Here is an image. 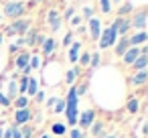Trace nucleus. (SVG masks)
<instances>
[{
  "mask_svg": "<svg viewBox=\"0 0 148 138\" xmlns=\"http://www.w3.org/2000/svg\"><path fill=\"white\" fill-rule=\"evenodd\" d=\"M65 112H67V122L73 126L77 122V95H75V89L71 87L69 89V95H67V102H65Z\"/></svg>",
  "mask_w": 148,
  "mask_h": 138,
  "instance_id": "f257e3e1",
  "label": "nucleus"
},
{
  "mask_svg": "<svg viewBox=\"0 0 148 138\" xmlns=\"http://www.w3.org/2000/svg\"><path fill=\"white\" fill-rule=\"evenodd\" d=\"M23 10H25V4L18 2V0H12V2H8V4L4 6V14L10 16V19H18V16L23 14Z\"/></svg>",
  "mask_w": 148,
  "mask_h": 138,
  "instance_id": "f03ea898",
  "label": "nucleus"
},
{
  "mask_svg": "<svg viewBox=\"0 0 148 138\" xmlns=\"http://www.w3.org/2000/svg\"><path fill=\"white\" fill-rule=\"evenodd\" d=\"M116 39H118V33L110 27L108 31H103V33L99 35V47H101V49H108V47H112V45L116 43Z\"/></svg>",
  "mask_w": 148,
  "mask_h": 138,
  "instance_id": "7ed1b4c3",
  "label": "nucleus"
},
{
  "mask_svg": "<svg viewBox=\"0 0 148 138\" xmlns=\"http://www.w3.org/2000/svg\"><path fill=\"white\" fill-rule=\"evenodd\" d=\"M122 57H124V63H126V65H132V63H134V61L140 57V49L132 47V49H128V51H126Z\"/></svg>",
  "mask_w": 148,
  "mask_h": 138,
  "instance_id": "20e7f679",
  "label": "nucleus"
},
{
  "mask_svg": "<svg viewBox=\"0 0 148 138\" xmlns=\"http://www.w3.org/2000/svg\"><path fill=\"white\" fill-rule=\"evenodd\" d=\"M93 120H95V112H93V110H85V112L81 114V118H79V126H81V128H87Z\"/></svg>",
  "mask_w": 148,
  "mask_h": 138,
  "instance_id": "39448f33",
  "label": "nucleus"
},
{
  "mask_svg": "<svg viewBox=\"0 0 148 138\" xmlns=\"http://www.w3.org/2000/svg\"><path fill=\"white\" fill-rule=\"evenodd\" d=\"M89 31H91V39H99V35H101L99 19H89Z\"/></svg>",
  "mask_w": 148,
  "mask_h": 138,
  "instance_id": "423d86ee",
  "label": "nucleus"
},
{
  "mask_svg": "<svg viewBox=\"0 0 148 138\" xmlns=\"http://www.w3.org/2000/svg\"><path fill=\"white\" fill-rule=\"evenodd\" d=\"M116 31H118V37H124L126 35V31H128V27H130V21H124V19H116Z\"/></svg>",
  "mask_w": 148,
  "mask_h": 138,
  "instance_id": "0eeeda50",
  "label": "nucleus"
},
{
  "mask_svg": "<svg viewBox=\"0 0 148 138\" xmlns=\"http://www.w3.org/2000/svg\"><path fill=\"white\" fill-rule=\"evenodd\" d=\"M47 19H49V25H51V29H53V31H59V27H61V21H59V14H57L55 10H49V14H47Z\"/></svg>",
  "mask_w": 148,
  "mask_h": 138,
  "instance_id": "6e6552de",
  "label": "nucleus"
},
{
  "mask_svg": "<svg viewBox=\"0 0 148 138\" xmlns=\"http://www.w3.org/2000/svg\"><path fill=\"white\" fill-rule=\"evenodd\" d=\"M29 59H31V57H29L27 53L18 55V59H16V67H18V69H23L25 73H29V71H31V69H29Z\"/></svg>",
  "mask_w": 148,
  "mask_h": 138,
  "instance_id": "1a4fd4ad",
  "label": "nucleus"
},
{
  "mask_svg": "<svg viewBox=\"0 0 148 138\" xmlns=\"http://www.w3.org/2000/svg\"><path fill=\"white\" fill-rule=\"evenodd\" d=\"M14 120H16V124H25V122L31 120V112H29V110H16Z\"/></svg>",
  "mask_w": 148,
  "mask_h": 138,
  "instance_id": "9d476101",
  "label": "nucleus"
},
{
  "mask_svg": "<svg viewBox=\"0 0 148 138\" xmlns=\"http://www.w3.org/2000/svg\"><path fill=\"white\" fill-rule=\"evenodd\" d=\"M146 39H148V35L144 33V31H140V33H136L132 39H128V43L134 47V45H140V43H146Z\"/></svg>",
  "mask_w": 148,
  "mask_h": 138,
  "instance_id": "9b49d317",
  "label": "nucleus"
},
{
  "mask_svg": "<svg viewBox=\"0 0 148 138\" xmlns=\"http://www.w3.org/2000/svg\"><path fill=\"white\" fill-rule=\"evenodd\" d=\"M128 47H130L128 39H126V37H122V39L116 43V55H124V53L128 51Z\"/></svg>",
  "mask_w": 148,
  "mask_h": 138,
  "instance_id": "f8f14e48",
  "label": "nucleus"
},
{
  "mask_svg": "<svg viewBox=\"0 0 148 138\" xmlns=\"http://www.w3.org/2000/svg\"><path fill=\"white\" fill-rule=\"evenodd\" d=\"M146 65H148V59H146V55H140L134 63H132V67L136 69V71H144L146 69Z\"/></svg>",
  "mask_w": 148,
  "mask_h": 138,
  "instance_id": "ddd939ff",
  "label": "nucleus"
},
{
  "mask_svg": "<svg viewBox=\"0 0 148 138\" xmlns=\"http://www.w3.org/2000/svg\"><path fill=\"white\" fill-rule=\"evenodd\" d=\"M55 47H57V45H55L53 39H45V41H43V53H45V55H53Z\"/></svg>",
  "mask_w": 148,
  "mask_h": 138,
  "instance_id": "4468645a",
  "label": "nucleus"
},
{
  "mask_svg": "<svg viewBox=\"0 0 148 138\" xmlns=\"http://www.w3.org/2000/svg\"><path fill=\"white\" fill-rule=\"evenodd\" d=\"M146 79H148V75H146V69H144V71H138V75H134V77L130 79V83H132V85H142Z\"/></svg>",
  "mask_w": 148,
  "mask_h": 138,
  "instance_id": "2eb2a0df",
  "label": "nucleus"
},
{
  "mask_svg": "<svg viewBox=\"0 0 148 138\" xmlns=\"http://www.w3.org/2000/svg\"><path fill=\"white\" fill-rule=\"evenodd\" d=\"M144 25H146V14H144V12H138V14L134 16V21H132V27L144 29Z\"/></svg>",
  "mask_w": 148,
  "mask_h": 138,
  "instance_id": "dca6fc26",
  "label": "nucleus"
},
{
  "mask_svg": "<svg viewBox=\"0 0 148 138\" xmlns=\"http://www.w3.org/2000/svg\"><path fill=\"white\" fill-rule=\"evenodd\" d=\"M27 27H29V23L27 21H16L10 29H12V33H18V35H23L25 31H27Z\"/></svg>",
  "mask_w": 148,
  "mask_h": 138,
  "instance_id": "f3484780",
  "label": "nucleus"
},
{
  "mask_svg": "<svg viewBox=\"0 0 148 138\" xmlns=\"http://www.w3.org/2000/svg\"><path fill=\"white\" fill-rule=\"evenodd\" d=\"M79 51H81V45H79V43H73L71 49H69V59H71L73 63L79 59Z\"/></svg>",
  "mask_w": 148,
  "mask_h": 138,
  "instance_id": "a211bd4d",
  "label": "nucleus"
},
{
  "mask_svg": "<svg viewBox=\"0 0 148 138\" xmlns=\"http://www.w3.org/2000/svg\"><path fill=\"white\" fill-rule=\"evenodd\" d=\"M37 83H39V81H37L35 77H33V79L29 77V85H27V89H29V93H31V95H35V93L39 91V85H37Z\"/></svg>",
  "mask_w": 148,
  "mask_h": 138,
  "instance_id": "6ab92c4d",
  "label": "nucleus"
},
{
  "mask_svg": "<svg viewBox=\"0 0 148 138\" xmlns=\"http://www.w3.org/2000/svg\"><path fill=\"white\" fill-rule=\"evenodd\" d=\"M126 108H128V112H132V114H134V112L138 110V97H130V100H128V106H126Z\"/></svg>",
  "mask_w": 148,
  "mask_h": 138,
  "instance_id": "aec40b11",
  "label": "nucleus"
},
{
  "mask_svg": "<svg viewBox=\"0 0 148 138\" xmlns=\"http://www.w3.org/2000/svg\"><path fill=\"white\" fill-rule=\"evenodd\" d=\"M27 104H29V100H27L25 95H21V97L16 100V110H27Z\"/></svg>",
  "mask_w": 148,
  "mask_h": 138,
  "instance_id": "412c9836",
  "label": "nucleus"
},
{
  "mask_svg": "<svg viewBox=\"0 0 148 138\" xmlns=\"http://www.w3.org/2000/svg\"><path fill=\"white\" fill-rule=\"evenodd\" d=\"M89 65H91V69H95L99 65V53H93V57L89 59Z\"/></svg>",
  "mask_w": 148,
  "mask_h": 138,
  "instance_id": "4be33fe9",
  "label": "nucleus"
},
{
  "mask_svg": "<svg viewBox=\"0 0 148 138\" xmlns=\"http://www.w3.org/2000/svg\"><path fill=\"white\" fill-rule=\"evenodd\" d=\"M39 63H41V61H39V57H37V55H35V57H31V59H29V69H37V67H39Z\"/></svg>",
  "mask_w": 148,
  "mask_h": 138,
  "instance_id": "5701e85b",
  "label": "nucleus"
},
{
  "mask_svg": "<svg viewBox=\"0 0 148 138\" xmlns=\"http://www.w3.org/2000/svg\"><path fill=\"white\" fill-rule=\"evenodd\" d=\"M93 136H101L103 134V126L101 124H93V132H91Z\"/></svg>",
  "mask_w": 148,
  "mask_h": 138,
  "instance_id": "b1692460",
  "label": "nucleus"
},
{
  "mask_svg": "<svg viewBox=\"0 0 148 138\" xmlns=\"http://www.w3.org/2000/svg\"><path fill=\"white\" fill-rule=\"evenodd\" d=\"M53 132L61 136V134H65V126H63V124H55V126H53Z\"/></svg>",
  "mask_w": 148,
  "mask_h": 138,
  "instance_id": "393cba45",
  "label": "nucleus"
},
{
  "mask_svg": "<svg viewBox=\"0 0 148 138\" xmlns=\"http://www.w3.org/2000/svg\"><path fill=\"white\" fill-rule=\"evenodd\" d=\"M99 4H101V12H110V0H99Z\"/></svg>",
  "mask_w": 148,
  "mask_h": 138,
  "instance_id": "a878e982",
  "label": "nucleus"
},
{
  "mask_svg": "<svg viewBox=\"0 0 148 138\" xmlns=\"http://www.w3.org/2000/svg\"><path fill=\"white\" fill-rule=\"evenodd\" d=\"M63 110H65V100L55 102V112H63Z\"/></svg>",
  "mask_w": 148,
  "mask_h": 138,
  "instance_id": "bb28decb",
  "label": "nucleus"
},
{
  "mask_svg": "<svg viewBox=\"0 0 148 138\" xmlns=\"http://www.w3.org/2000/svg\"><path fill=\"white\" fill-rule=\"evenodd\" d=\"M8 104H10V100H8V95H4L2 91H0V106H4V108H6Z\"/></svg>",
  "mask_w": 148,
  "mask_h": 138,
  "instance_id": "cd10ccee",
  "label": "nucleus"
},
{
  "mask_svg": "<svg viewBox=\"0 0 148 138\" xmlns=\"http://www.w3.org/2000/svg\"><path fill=\"white\" fill-rule=\"evenodd\" d=\"M75 75H77V69H71V71L67 73V83H73V79H75Z\"/></svg>",
  "mask_w": 148,
  "mask_h": 138,
  "instance_id": "c85d7f7f",
  "label": "nucleus"
},
{
  "mask_svg": "<svg viewBox=\"0 0 148 138\" xmlns=\"http://www.w3.org/2000/svg\"><path fill=\"white\" fill-rule=\"evenodd\" d=\"M132 10V2H128V4H124L122 8H120V14H126V12H130Z\"/></svg>",
  "mask_w": 148,
  "mask_h": 138,
  "instance_id": "c756f323",
  "label": "nucleus"
},
{
  "mask_svg": "<svg viewBox=\"0 0 148 138\" xmlns=\"http://www.w3.org/2000/svg\"><path fill=\"white\" fill-rule=\"evenodd\" d=\"M21 134H23V138H31L33 136V128H25V130H21Z\"/></svg>",
  "mask_w": 148,
  "mask_h": 138,
  "instance_id": "7c9ffc66",
  "label": "nucleus"
},
{
  "mask_svg": "<svg viewBox=\"0 0 148 138\" xmlns=\"http://www.w3.org/2000/svg\"><path fill=\"white\" fill-rule=\"evenodd\" d=\"M27 85H29V77H23L21 79V91H27Z\"/></svg>",
  "mask_w": 148,
  "mask_h": 138,
  "instance_id": "2f4dec72",
  "label": "nucleus"
},
{
  "mask_svg": "<svg viewBox=\"0 0 148 138\" xmlns=\"http://www.w3.org/2000/svg\"><path fill=\"white\" fill-rule=\"evenodd\" d=\"M10 130H12L10 138H23V134H21V130H18V128H10Z\"/></svg>",
  "mask_w": 148,
  "mask_h": 138,
  "instance_id": "473e14b6",
  "label": "nucleus"
},
{
  "mask_svg": "<svg viewBox=\"0 0 148 138\" xmlns=\"http://www.w3.org/2000/svg\"><path fill=\"white\" fill-rule=\"evenodd\" d=\"M71 138H83V134H81V130H77V128H73V130H71Z\"/></svg>",
  "mask_w": 148,
  "mask_h": 138,
  "instance_id": "72a5a7b5",
  "label": "nucleus"
},
{
  "mask_svg": "<svg viewBox=\"0 0 148 138\" xmlns=\"http://www.w3.org/2000/svg\"><path fill=\"white\" fill-rule=\"evenodd\" d=\"M79 61H81L83 65H87V63H89V55H87V53H83V55H79Z\"/></svg>",
  "mask_w": 148,
  "mask_h": 138,
  "instance_id": "f704fd0d",
  "label": "nucleus"
},
{
  "mask_svg": "<svg viewBox=\"0 0 148 138\" xmlns=\"http://www.w3.org/2000/svg\"><path fill=\"white\" fill-rule=\"evenodd\" d=\"M16 95V81H10V97Z\"/></svg>",
  "mask_w": 148,
  "mask_h": 138,
  "instance_id": "c9c22d12",
  "label": "nucleus"
},
{
  "mask_svg": "<svg viewBox=\"0 0 148 138\" xmlns=\"http://www.w3.org/2000/svg\"><path fill=\"white\" fill-rule=\"evenodd\" d=\"M71 43H73V37H71V35H67V37L63 39V45L67 47V45H71Z\"/></svg>",
  "mask_w": 148,
  "mask_h": 138,
  "instance_id": "e433bc0d",
  "label": "nucleus"
},
{
  "mask_svg": "<svg viewBox=\"0 0 148 138\" xmlns=\"http://www.w3.org/2000/svg\"><path fill=\"white\" fill-rule=\"evenodd\" d=\"M83 16L91 19V8H89V6H85V8H83Z\"/></svg>",
  "mask_w": 148,
  "mask_h": 138,
  "instance_id": "4c0bfd02",
  "label": "nucleus"
},
{
  "mask_svg": "<svg viewBox=\"0 0 148 138\" xmlns=\"http://www.w3.org/2000/svg\"><path fill=\"white\" fill-rule=\"evenodd\" d=\"M79 23H81V19H79V16H75V19H71V25H73V27H79Z\"/></svg>",
  "mask_w": 148,
  "mask_h": 138,
  "instance_id": "58836bf2",
  "label": "nucleus"
},
{
  "mask_svg": "<svg viewBox=\"0 0 148 138\" xmlns=\"http://www.w3.org/2000/svg\"><path fill=\"white\" fill-rule=\"evenodd\" d=\"M69 16H73V8H67V12H65V19H69Z\"/></svg>",
  "mask_w": 148,
  "mask_h": 138,
  "instance_id": "ea45409f",
  "label": "nucleus"
},
{
  "mask_svg": "<svg viewBox=\"0 0 148 138\" xmlns=\"http://www.w3.org/2000/svg\"><path fill=\"white\" fill-rule=\"evenodd\" d=\"M55 102H57V97H53V100H49V102H47V106L51 108V106H55Z\"/></svg>",
  "mask_w": 148,
  "mask_h": 138,
  "instance_id": "a19ab883",
  "label": "nucleus"
},
{
  "mask_svg": "<svg viewBox=\"0 0 148 138\" xmlns=\"http://www.w3.org/2000/svg\"><path fill=\"white\" fill-rule=\"evenodd\" d=\"M41 138H51V136H49V134H45V136H41Z\"/></svg>",
  "mask_w": 148,
  "mask_h": 138,
  "instance_id": "79ce46f5",
  "label": "nucleus"
},
{
  "mask_svg": "<svg viewBox=\"0 0 148 138\" xmlns=\"http://www.w3.org/2000/svg\"><path fill=\"white\" fill-rule=\"evenodd\" d=\"M106 138H118V136H106Z\"/></svg>",
  "mask_w": 148,
  "mask_h": 138,
  "instance_id": "37998d69",
  "label": "nucleus"
},
{
  "mask_svg": "<svg viewBox=\"0 0 148 138\" xmlns=\"http://www.w3.org/2000/svg\"><path fill=\"white\" fill-rule=\"evenodd\" d=\"M0 138H2V130H0Z\"/></svg>",
  "mask_w": 148,
  "mask_h": 138,
  "instance_id": "c03bdc74",
  "label": "nucleus"
}]
</instances>
